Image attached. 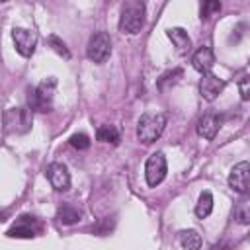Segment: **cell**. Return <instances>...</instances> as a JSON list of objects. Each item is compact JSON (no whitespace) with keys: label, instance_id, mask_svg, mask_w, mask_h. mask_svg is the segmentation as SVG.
Masks as SVG:
<instances>
[{"label":"cell","instance_id":"1","mask_svg":"<svg viewBox=\"0 0 250 250\" xmlns=\"http://www.w3.org/2000/svg\"><path fill=\"white\" fill-rule=\"evenodd\" d=\"M145 2L141 0H127L121 6V16H119V29L123 33H139L145 25Z\"/></svg>","mask_w":250,"mask_h":250},{"label":"cell","instance_id":"2","mask_svg":"<svg viewBox=\"0 0 250 250\" xmlns=\"http://www.w3.org/2000/svg\"><path fill=\"white\" fill-rule=\"evenodd\" d=\"M55 88H57V78L49 76L43 82H39L27 98L29 109L31 111H39V113H47L53 109V96H55Z\"/></svg>","mask_w":250,"mask_h":250},{"label":"cell","instance_id":"3","mask_svg":"<svg viewBox=\"0 0 250 250\" xmlns=\"http://www.w3.org/2000/svg\"><path fill=\"white\" fill-rule=\"evenodd\" d=\"M166 127V115L164 113H143L137 123V137L141 143L150 145L154 143Z\"/></svg>","mask_w":250,"mask_h":250},{"label":"cell","instance_id":"4","mask_svg":"<svg viewBox=\"0 0 250 250\" xmlns=\"http://www.w3.org/2000/svg\"><path fill=\"white\" fill-rule=\"evenodd\" d=\"M31 109L29 107H10L4 113V129L8 133L23 135L31 129Z\"/></svg>","mask_w":250,"mask_h":250},{"label":"cell","instance_id":"5","mask_svg":"<svg viewBox=\"0 0 250 250\" xmlns=\"http://www.w3.org/2000/svg\"><path fill=\"white\" fill-rule=\"evenodd\" d=\"M111 55V39L105 31H96L90 41H88V47H86V57L92 61V62H105L107 57Z\"/></svg>","mask_w":250,"mask_h":250},{"label":"cell","instance_id":"6","mask_svg":"<svg viewBox=\"0 0 250 250\" xmlns=\"http://www.w3.org/2000/svg\"><path fill=\"white\" fill-rule=\"evenodd\" d=\"M166 158L162 152H154L148 156L146 164H145V178H146V184L150 188L158 186L164 178H166Z\"/></svg>","mask_w":250,"mask_h":250},{"label":"cell","instance_id":"7","mask_svg":"<svg viewBox=\"0 0 250 250\" xmlns=\"http://www.w3.org/2000/svg\"><path fill=\"white\" fill-rule=\"evenodd\" d=\"M12 37H14V45H16V51L21 55V57H31L35 53V45H37V35L29 29H23V27H16L12 31Z\"/></svg>","mask_w":250,"mask_h":250},{"label":"cell","instance_id":"8","mask_svg":"<svg viewBox=\"0 0 250 250\" xmlns=\"http://www.w3.org/2000/svg\"><path fill=\"white\" fill-rule=\"evenodd\" d=\"M47 180L57 191H66L70 188V174L62 162H51L47 166Z\"/></svg>","mask_w":250,"mask_h":250},{"label":"cell","instance_id":"9","mask_svg":"<svg viewBox=\"0 0 250 250\" xmlns=\"http://www.w3.org/2000/svg\"><path fill=\"white\" fill-rule=\"evenodd\" d=\"M248 184H250V164L244 160V162H238L230 174H229V186L240 193V195H246L248 191Z\"/></svg>","mask_w":250,"mask_h":250},{"label":"cell","instance_id":"10","mask_svg":"<svg viewBox=\"0 0 250 250\" xmlns=\"http://www.w3.org/2000/svg\"><path fill=\"white\" fill-rule=\"evenodd\" d=\"M39 232V225L35 221V217L29 215H21L18 219V223L6 232L10 238H33Z\"/></svg>","mask_w":250,"mask_h":250},{"label":"cell","instance_id":"11","mask_svg":"<svg viewBox=\"0 0 250 250\" xmlns=\"http://www.w3.org/2000/svg\"><path fill=\"white\" fill-rule=\"evenodd\" d=\"M223 88H225L223 78H219V76L213 74V72L203 74V78H201V82H199V94H201L203 100H207V102H213V100L223 92Z\"/></svg>","mask_w":250,"mask_h":250},{"label":"cell","instance_id":"12","mask_svg":"<svg viewBox=\"0 0 250 250\" xmlns=\"http://www.w3.org/2000/svg\"><path fill=\"white\" fill-rule=\"evenodd\" d=\"M221 129V115L215 113V111H209L205 113L199 121H197V135L203 137V139H215L217 133Z\"/></svg>","mask_w":250,"mask_h":250},{"label":"cell","instance_id":"13","mask_svg":"<svg viewBox=\"0 0 250 250\" xmlns=\"http://www.w3.org/2000/svg\"><path fill=\"white\" fill-rule=\"evenodd\" d=\"M191 64H193V68H195L197 72H201V74L211 72V68H213V64H215V55H213L211 47H199V49L193 53V57H191Z\"/></svg>","mask_w":250,"mask_h":250},{"label":"cell","instance_id":"14","mask_svg":"<svg viewBox=\"0 0 250 250\" xmlns=\"http://www.w3.org/2000/svg\"><path fill=\"white\" fill-rule=\"evenodd\" d=\"M166 35L174 43L178 55H188L191 51V39H189V35H188L186 29H182V27H170L166 31Z\"/></svg>","mask_w":250,"mask_h":250},{"label":"cell","instance_id":"15","mask_svg":"<svg viewBox=\"0 0 250 250\" xmlns=\"http://www.w3.org/2000/svg\"><path fill=\"white\" fill-rule=\"evenodd\" d=\"M57 219L62 223V225H74L80 221V211L70 205V203H62L59 209H57Z\"/></svg>","mask_w":250,"mask_h":250},{"label":"cell","instance_id":"16","mask_svg":"<svg viewBox=\"0 0 250 250\" xmlns=\"http://www.w3.org/2000/svg\"><path fill=\"white\" fill-rule=\"evenodd\" d=\"M180 242L186 250H199L201 248V236L197 230L189 229V230H182L180 232Z\"/></svg>","mask_w":250,"mask_h":250},{"label":"cell","instance_id":"17","mask_svg":"<svg viewBox=\"0 0 250 250\" xmlns=\"http://www.w3.org/2000/svg\"><path fill=\"white\" fill-rule=\"evenodd\" d=\"M96 137L102 143H109V145H117L119 143V131H117L115 125H102V127H98Z\"/></svg>","mask_w":250,"mask_h":250},{"label":"cell","instance_id":"18","mask_svg":"<svg viewBox=\"0 0 250 250\" xmlns=\"http://www.w3.org/2000/svg\"><path fill=\"white\" fill-rule=\"evenodd\" d=\"M211 211H213V195H211L209 191H203V193L199 195L197 205H195V215H197L199 219H205V217L211 215Z\"/></svg>","mask_w":250,"mask_h":250},{"label":"cell","instance_id":"19","mask_svg":"<svg viewBox=\"0 0 250 250\" xmlns=\"http://www.w3.org/2000/svg\"><path fill=\"white\" fill-rule=\"evenodd\" d=\"M234 219L240 225H248L250 223V199L248 197H242L236 203V207H234Z\"/></svg>","mask_w":250,"mask_h":250},{"label":"cell","instance_id":"20","mask_svg":"<svg viewBox=\"0 0 250 250\" xmlns=\"http://www.w3.org/2000/svg\"><path fill=\"white\" fill-rule=\"evenodd\" d=\"M47 43H49V47H51L57 55H61V57H64V59H70V51L66 49V45H64L62 39H59L57 35H49Z\"/></svg>","mask_w":250,"mask_h":250},{"label":"cell","instance_id":"21","mask_svg":"<svg viewBox=\"0 0 250 250\" xmlns=\"http://www.w3.org/2000/svg\"><path fill=\"white\" fill-rule=\"evenodd\" d=\"M182 70L180 68H174V70H170V72H166V74H162L160 76V80H158V88L160 90H166L168 88V84L172 82V84H176L178 82V78H182Z\"/></svg>","mask_w":250,"mask_h":250},{"label":"cell","instance_id":"22","mask_svg":"<svg viewBox=\"0 0 250 250\" xmlns=\"http://www.w3.org/2000/svg\"><path fill=\"white\" fill-rule=\"evenodd\" d=\"M70 145L76 150H86V148H90V137L86 133H74L70 137Z\"/></svg>","mask_w":250,"mask_h":250},{"label":"cell","instance_id":"23","mask_svg":"<svg viewBox=\"0 0 250 250\" xmlns=\"http://www.w3.org/2000/svg\"><path fill=\"white\" fill-rule=\"evenodd\" d=\"M221 10V2H217V0H211V2H205L203 6H201V20H207V18H211L215 12H219Z\"/></svg>","mask_w":250,"mask_h":250},{"label":"cell","instance_id":"24","mask_svg":"<svg viewBox=\"0 0 250 250\" xmlns=\"http://www.w3.org/2000/svg\"><path fill=\"white\" fill-rule=\"evenodd\" d=\"M238 90H240V98L246 102L250 100V76L244 74L240 80H238Z\"/></svg>","mask_w":250,"mask_h":250}]
</instances>
